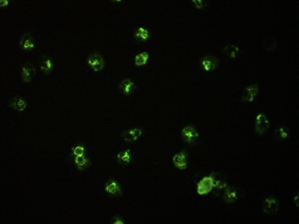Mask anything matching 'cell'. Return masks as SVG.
Segmentation results:
<instances>
[{
  "label": "cell",
  "mask_w": 299,
  "mask_h": 224,
  "mask_svg": "<svg viewBox=\"0 0 299 224\" xmlns=\"http://www.w3.org/2000/svg\"><path fill=\"white\" fill-rule=\"evenodd\" d=\"M89 65L95 72H98L102 70L104 65V62L102 57L99 54H92L89 57L88 59Z\"/></svg>",
  "instance_id": "1"
},
{
  "label": "cell",
  "mask_w": 299,
  "mask_h": 224,
  "mask_svg": "<svg viewBox=\"0 0 299 224\" xmlns=\"http://www.w3.org/2000/svg\"><path fill=\"white\" fill-rule=\"evenodd\" d=\"M36 68L33 64L29 62L24 65L21 72V76L23 81L29 82L31 81L35 75Z\"/></svg>",
  "instance_id": "2"
},
{
  "label": "cell",
  "mask_w": 299,
  "mask_h": 224,
  "mask_svg": "<svg viewBox=\"0 0 299 224\" xmlns=\"http://www.w3.org/2000/svg\"><path fill=\"white\" fill-rule=\"evenodd\" d=\"M53 67V63L51 59L47 56H43L40 63V68L42 73L45 75L49 74L52 70Z\"/></svg>",
  "instance_id": "3"
},
{
  "label": "cell",
  "mask_w": 299,
  "mask_h": 224,
  "mask_svg": "<svg viewBox=\"0 0 299 224\" xmlns=\"http://www.w3.org/2000/svg\"><path fill=\"white\" fill-rule=\"evenodd\" d=\"M183 138L188 142H191L194 140L197 137V133L193 127L187 126L182 131Z\"/></svg>",
  "instance_id": "4"
},
{
  "label": "cell",
  "mask_w": 299,
  "mask_h": 224,
  "mask_svg": "<svg viewBox=\"0 0 299 224\" xmlns=\"http://www.w3.org/2000/svg\"><path fill=\"white\" fill-rule=\"evenodd\" d=\"M142 134V131L140 129L135 128L126 131L124 136L125 140L130 142L137 140Z\"/></svg>",
  "instance_id": "5"
},
{
  "label": "cell",
  "mask_w": 299,
  "mask_h": 224,
  "mask_svg": "<svg viewBox=\"0 0 299 224\" xmlns=\"http://www.w3.org/2000/svg\"><path fill=\"white\" fill-rule=\"evenodd\" d=\"M20 44L21 47L25 49H30L34 46L33 39L29 33H25L23 35L20 40Z\"/></svg>",
  "instance_id": "6"
},
{
  "label": "cell",
  "mask_w": 299,
  "mask_h": 224,
  "mask_svg": "<svg viewBox=\"0 0 299 224\" xmlns=\"http://www.w3.org/2000/svg\"><path fill=\"white\" fill-rule=\"evenodd\" d=\"M119 87L124 94H129L131 93L135 87L134 83L130 80L125 79L120 83Z\"/></svg>",
  "instance_id": "7"
},
{
  "label": "cell",
  "mask_w": 299,
  "mask_h": 224,
  "mask_svg": "<svg viewBox=\"0 0 299 224\" xmlns=\"http://www.w3.org/2000/svg\"><path fill=\"white\" fill-rule=\"evenodd\" d=\"M173 159L174 164L177 168L182 169L186 166L185 155L183 152L176 154L173 157Z\"/></svg>",
  "instance_id": "8"
},
{
  "label": "cell",
  "mask_w": 299,
  "mask_h": 224,
  "mask_svg": "<svg viewBox=\"0 0 299 224\" xmlns=\"http://www.w3.org/2000/svg\"><path fill=\"white\" fill-rule=\"evenodd\" d=\"M212 180L210 178H204L200 183L198 186V191L203 194L209 191L212 185Z\"/></svg>",
  "instance_id": "9"
},
{
  "label": "cell",
  "mask_w": 299,
  "mask_h": 224,
  "mask_svg": "<svg viewBox=\"0 0 299 224\" xmlns=\"http://www.w3.org/2000/svg\"><path fill=\"white\" fill-rule=\"evenodd\" d=\"M10 105L14 108H19L21 110L24 109L26 107L27 103L24 99L20 96H16L11 100Z\"/></svg>",
  "instance_id": "10"
},
{
  "label": "cell",
  "mask_w": 299,
  "mask_h": 224,
  "mask_svg": "<svg viewBox=\"0 0 299 224\" xmlns=\"http://www.w3.org/2000/svg\"><path fill=\"white\" fill-rule=\"evenodd\" d=\"M148 58L147 53L144 52L137 55L135 58V64L137 66H141L145 64Z\"/></svg>",
  "instance_id": "11"
},
{
  "label": "cell",
  "mask_w": 299,
  "mask_h": 224,
  "mask_svg": "<svg viewBox=\"0 0 299 224\" xmlns=\"http://www.w3.org/2000/svg\"><path fill=\"white\" fill-rule=\"evenodd\" d=\"M118 157L124 164H126L129 162L131 158L128 150L120 153L118 155Z\"/></svg>",
  "instance_id": "12"
},
{
  "label": "cell",
  "mask_w": 299,
  "mask_h": 224,
  "mask_svg": "<svg viewBox=\"0 0 299 224\" xmlns=\"http://www.w3.org/2000/svg\"><path fill=\"white\" fill-rule=\"evenodd\" d=\"M106 190L107 192L114 194L119 190V188L115 182H113L106 187Z\"/></svg>",
  "instance_id": "13"
},
{
  "label": "cell",
  "mask_w": 299,
  "mask_h": 224,
  "mask_svg": "<svg viewBox=\"0 0 299 224\" xmlns=\"http://www.w3.org/2000/svg\"><path fill=\"white\" fill-rule=\"evenodd\" d=\"M138 37L140 36L143 39H146L148 37V31L142 28H140L136 33Z\"/></svg>",
  "instance_id": "14"
},
{
  "label": "cell",
  "mask_w": 299,
  "mask_h": 224,
  "mask_svg": "<svg viewBox=\"0 0 299 224\" xmlns=\"http://www.w3.org/2000/svg\"><path fill=\"white\" fill-rule=\"evenodd\" d=\"M76 162L79 165H83L86 163V160L84 158L83 155L77 156L76 158Z\"/></svg>",
  "instance_id": "15"
},
{
  "label": "cell",
  "mask_w": 299,
  "mask_h": 224,
  "mask_svg": "<svg viewBox=\"0 0 299 224\" xmlns=\"http://www.w3.org/2000/svg\"><path fill=\"white\" fill-rule=\"evenodd\" d=\"M84 148L80 147H77L74 151V153L77 156L83 155Z\"/></svg>",
  "instance_id": "16"
},
{
  "label": "cell",
  "mask_w": 299,
  "mask_h": 224,
  "mask_svg": "<svg viewBox=\"0 0 299 224\" xmlns=\"http://www.w3.org/2000/svg\"><path fill=\"white\" fill-rule=\"evenodd\" d=\"M8 1L6 0H1L0 1L1 6H4L8 4Z\"/></svg>",
  "instance_id": "17"
},
{
  "label": "cell",
  "mask_w": 299,
  "mask_h": 224,
  "mask_svg": "<svg viewBox=\"0 0 299 224\" xmlns=\"http://www.w3.org/2000/svg\"><path fill=\"white\" fill-rule=\"evenodd\" d=\"M123 223L122 222L119 220H117V221L114 223V224H122Z\"/></svg>",
  "instance_id": "18"
}]
</instances>
